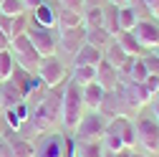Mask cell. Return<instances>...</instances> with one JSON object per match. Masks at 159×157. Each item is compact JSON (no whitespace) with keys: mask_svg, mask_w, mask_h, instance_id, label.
Segmentation results:
<instances>
[{"mask_svg":"<svg viewBox=\"0 0 159 157\" xmlns=\"http://www.w3.org/2000/svg\"><path fill=\"white\" fill-rule=\"evenodd\" d=\"M63 84L58 86H46V91L41 94V99L35 104H30V117L28 122L23 124H30V129L35 134H43V132H51L53 124L61 122V102H63Z\"/></svg>","mask_w":159,"mask_h":157,"instance_id":"6da1fadb","label":"cell"},{"mask_svg":"<svg viewBox=\"0 0 159 157\" xmlns=\"http://www.w3.org/2000/svg\"><path fill=\"white\" fill-rule=\"evenodd\" d=\"M101 145L104 150L109 152H119L124 147H136V129H134V122L129 119L126 114L121 117H111L109 124H106V132L101 137Z\"/></svg>","mask_w":159,"mask_h":157,"instance_id":"7a4b0ae2","label":"cell"},{"mask_svg":"<svg viewBox=\"0 0 159 157\" xmlns=\"http://www.w3.org/2000/svg\"><path fill=\"white\" fill-rule=\"evenodd\" d=\"M76 140L66 132H43L33 145V157H73Z\"/></svg>","mask_w":159,"mask_h":157,"instance_id":"3957f363","label":"cell"},{"mask_svg":"<svg viewBox=\"0 0 159 157\" xmlns=\"http://www.w3.org/2000/svg\"><path fill=\"white\" fill-rule=\"evenodd\" d=\"M86 114V104H84V91L78 84L68 81L63 86V102H61V124L66 127L68 134H73V129L78 127L81 117Z\"/></svg>","mask_w":159,"mask_h":157,"instance_id":"277c9868","label":"cell"},{"mask_svg":"<svg viewBox=\"0 0 159 157\" xmlns=\"http://www.w3.org/2000/svg\"><path fill=\"white\" fill-rule=\"evenodd\" d=\"M106 124H109V117H106V114L86 109V114L81 117L78 127L73 129L76 142H91V140H101V137H104V132H106Z\"/></svg>","mask_w":159,"mask_h":157,"instance_id":"5b68a950","label":"cell"},{"mask_svg":"<svg viewBox=\"0 0 159 157\" xmlns=\"http://www.w3.org/2000/svg\"><path fill=\"white\" fill-rule=\"evenodd\" d=\"M134 129H136V145L144 147V152L157 155L159 152V122L149 114H139L134 119Z\"/></svg>","mask_w":159,"mask_h":157,"instance_id":"8992f818","label":"cell"},{"mask_svg":"<svg viewBox=\"0 0 159 157\" xmlns=\"http://www.w3.org/2000/svg\"><path fill=\"white\" fill-rule=\"evenodd\" d=\"M10 53H13V58H15V66H20V69H25V71H30V74L38 71V64H41V53L33 48L30 38H28L25 33L10 38Z\"/></svg>","mask_w":159,"mask_h":157,"instance_id":"52a82bcc","label":"cell"},{"mask_svg":"<svg viewBox=\"0 0 159 157\" xmlns=\"http://www.w3.org/2000/svg\"><path fill=\"white\" fill-rule=\"evenodd\" d=\"M25 36L30 38L33 48L41 53V58H43V56H53V53L58 51V38H56L53 28H41V26L30 23L28 31H25Z\"/></svg>","mask_w":159,"mask_h":157,"instance_id":"ba28073f","label":"cell"},{"mask_svg":"<svg viewBox=\"0 0 159 157\" xmlns=\"http://www.w3.org/2000/svg\"><path fill=\"white\" fill-rule=\"evenodd\" d=\"M35 74L41 76V81L46 86H58V84H63V78H66V66H63L61 58L53 53V56H43L41 58Z\"/></svg>","mask_w":159,"mask_h":157,"instance_id":"9c48e42d","label":"cell"},{"mask_svg":"<svg viewBox=\"0 0 159 157\" xmlns=\"http://www.w3.org/2000/svg\"><path fill=\"white\" fill-rule=\"evenodd\" d=\"M131 33L136 36V41L144 46V51H154L159 46V26L154 21H139Z\"/></svg>","mask_w":159,"mask_h":157,"instance_id":"30bf717a","label":"cell"},{"mask_svg":"<svg viewBox=\"0 0 159 157\" xmlns=\"http://www.w3.org/2000/svg\"><path fill=\"white\" fill-rule=\"evenodd\" d=\"M121 94H124V99L131 109H142L144 104L152 102V94L144 89V84H139V81H124L121 84Z\"/></svg>","mask_w":159,"mask_h":157,"instance_id":"8fae6325","label":"cell"},{"mask_svg":"<svg viewBox=\"0 0 159 157\" xmlns=\"http://www.w3.org/2000/svg\"><path fill=\"white\" fill-rule=\"evenodd\" d=\"M126 109H129V104H126L124 94H121V86H116V89L106 91L104 104H101V109H98V112L106 114L109 119H111V117H121V114H126Z\"/></svg>","mask_w":159,"mask_h":157,"instance_id":"7c38bea8","label":"cell"},{"mask_svg":"<svg viewBox=\"0 0 159 157\" xmlns=\"http://www.w3.org/2000/svg\"><path fill=\"white\" fill-rule=\"evenodd\" d=\"M96 84H101L106 91L121 86V74H119V69H114L111 64H106L101 58V64L96 66Z\"/></svg>","mask_w":159,"mask_h":157,"instance_id":"4fadbf2b","label":"cell"},{"mask_svg":"<svg viewBox=\"0 0 159 157\" xmlns=\"http://www.w3.org/2000/svg\"><path fill=\"white\" fill-rule=\"evenodd\" d=\"M84 43H86V28H84V26L61 31V48H63L66 53H76Z\"/></svg>","mask_w":159,"mask_h":157,"instance_id":"5bb4252c","label":"cell"},{"mask_svg":"<svg viewBox=\"0 0 159 157\" xmlns=\"http://www.w3.org/2000/svg\"><path fill=\"white\" fill-rule=\"evenodd\" d=\"M81 91H84V104H86V109H91V112H98V109H101L104 96H106V89H104L101 84L91 81V84L81 86Z\"/></svg>","mask_w":159,"mask_h":157,"instance_id":"9a60e30c","label":"cell"},{"mask_svg":"<svg viewBox=\"0 0 159 157\" xmlns=\"http://www.w3.org/2000/svg\"><path fill=\"white\" fill-rule=\"evenodd\" d=\"M101 58H104V51H98L91 43H84L81 48L73 53V64L76 66H98V64H101Z\"/></svg>","mask_w":159,"mask_h":157,"instance_id":"2e32d148","label":"cell"},{"mask_svg":"<svg viewBox=\"0 0 159 157\" xmlns=\"http://www.w3.org/2000/svg\"><path fill=\"white\" fill-rule=\"evenodd\" d=\"M8 142H10V155L13 157H33V142L20 132H8Z\"/></svg>","mask_w":159,"mask_h":157,"instance_id":"e0dca14e","label":"cell"},{"mask_svg":"<svg viewBox=\"0 0 159 157\" xmlns=\"http://www.w3.org/2000/svg\"><path fill=\"white\" fill-rule=\"evenodd\" d=\"M114 41L124 48V53H126V56H144V53H147V51H144V46L136 41V36H134L131 31H119V33L114 36Z\"/></svg>","mask_w":159,"mask_h":157,"instance_id":"ac0fdd59","label":"cell"},{"mask_svg":"<svg viewBox=\"0 0 159 157\" xmlns=\"http://www.w3.org/2000/svg\"><path fill=\"white\" fill-rule=\"evenodd\" d=\"M30 23L41 26V28H53L56 26V10L48 5V3H41L38 8H33V18Z\"/></svg>","mask_w":159,"mask_h":157,"instance_id":"d6986e66","label":"cell"},{"mask_svg":"<svg viewBox=\"0 0 159 157\" xmlns=\"http://www.w3.org/2000/svg\"><path fill=\"white\" fill-rule=\"evenodd\" d=\"M111 41H114V36H111L106 28H86V43L96 46L98 51H104Z\"/></svg>","mask_w":159,"mask_h":157,"instance_id":"ffe728a7","label":"cell"},{"mask_svg":"<svg viewBox=\"0 0 159 157\" xmlns=\"http://www.w3.org/2000/svg\"><path fill=\"white\" fill-rule=\"evenodd\" d=\"M0 84H3V109H13L20 102H25L23 94L18 91V86L10 81V78H8V81H0Z\"/></svg>","mask_w":159,"mask_h":157,"instance_id":"44dd1931","label":"cell"},{"mask_svg":"<svg viewBox=\"0 0 159 157\" xmlns=\"http://www.w3.org/2000/svg\"><path fill=\"white\" fill-rule=\"evenodd\" d=\"M56 26H61V31L66 28H78V26H84V13H76V10H61V13H56Z\"/></svg>","mask_w":159,"mask_h":157,"instance_id":"7402d4cb","label":"cell"},{"mask_svg":"<svg viewBox=\"0 0 159 157\" xmlns=\"http://www.w3.org/2000/svg\"><path fill=\"white\" fill-rule=\"evenodd\" d=\"M73 157H104V145L98 142V140H91V142H76Z\"/></svg>","mask_w":159,"mask_h":157,"instance_id":"603a6c76","label":"cell"},{"mask_svg":"<svg viewBox=\"0 0 159 157\" xmlns=\"http://www.w3.org/2000/svg\"><path fill=\"white\" fill-rule=\"evenodd\" d=\"M104 61H106V64H111L114 69H121V66H124V61H126V53H124V48L119 46L116 41H111V43L106 46V53H104Z\"/></svg>","mask_w":159,"mask_h":157,"instance_id":"cb8c5ba5","label":"cell"},{"mask_svg":"<svg viewBox=\"0 0 159 157\" xmlns=\"http://www.w3.org/2000/svg\"><path fill=\"white\" fill-rule=\"evenodd\" d=\"M104 28L111 33V36H116L119 31V8L116 5H111V3H106L104 5Z\"/></svg>","mask_w":159,"mask_h":157,"instance_id":"d4e9b609","label":"cell"},{"mask_svg":"<svg viewBox=\"0 0 159 157\" xmlns=\"http://www.w3.org/2000/svg\"><path fill=\"white\" fill-rule=\"evenodd\" d=\"M71 81L78 84V86H86V84L96 81V66H76V69H73V76H71Z\"/></svg>","mask_w":159,"mask_h":157,"instance_id":"484cf974","label":"cell"},{"mask_svg":"<svg viewBox=\"0 0 159 157\" xmlns=\"http://www.w3.org/2000/svg\"><path fill=\"white\" fill-rule=\"evenodd\" d=\"M136 23H139V18H136V13H134L131 5L119 8V28H121V31H134Z\"/></svg>","mask_w":159,"mask_h":157,"instance_id":"4316f807","label":"cell"},{"mask_svg":"<svg viewBox=\"0 0 159 157\" xmlns=\"http://www.w3.org/2000/svg\"><path fill=\"white\" fill-rule=\"evenodd\" d=\"M84 28H104V8H86Z\"/></svg>","mask_w":159,"mask_h":157,"instance_id":"83f0119b","label":"cell"},{"mask_svg":"<svg viewBox=\"0 0 159 157\" xmlns=\"http://www.w3.org/2000/svg\"><path fill=\"white\" fill-rule=\"evenodd\" d=\"M13 69H15L13 53L10 51H3V53H0V81H8L10 74H13Z\"/></svg>","mask_w":159,"mask_h":157,"instance_id":"f1b7e54d","label":"cell"},{"mask_svg":"<svg viewBox=\"0 0 159 157\" xmlns=\"http://www.w3.org/2000/svg\"><path fill=\"white\" fill-rule=\"evenodd\" d=\"M0 13L3 15H20V13H25V5H23V0H3L0 3Z\"/></svg>","mask_w":159,"mask_h":157,"instance_id":"f546056e","label":"cell"},{"mask_svg":"<svg viewBox=\"0 0 159 157\" xmlns=\"http://www.w3.org/2000/svg\"><path fill=\"white\" fill-rule=\"evenodd\" d=\"M28 26H30V18H28L25 13H20V15H13V31H10V38H15V36H23V33L28 31Z\"/></svg>","mask_w":159,"mask_h":157,"instance_id":"4dcf8cb0","label":"cell"},{"mask_svg":"<svg viewBox=\"0 0 159 157\" xmlns=\"http://www.w3.org/2000/svg\"><path fill=\"white\" fill-rule=\"evenodd\" d=\"M147 76H149V74H147V66H144V58H142V56L134 58V66H131V74H129V81H139V84H142Z\"/></svg>","mask_w":159,"mask_h":157,"instance_id":"1f68e13d","label":"cell"},{"mask_svg":"<svg viewBox=\"0 0 159 157\" xmlns=\"http://www.w3.org/2000/svg\"><path fill=\"white\" fill-rule=\"evenodd\" d=\"M3 119H5V129L8 132H20L23 122H20V117L15 114V109H3Z\"/></svg>","mask_w":159,"mask_h":157,"instance_id":"d6a6232c","label":"cell"},{"mask_svg":"<svg viewBox=\"0 0 159 157\" xmlns=\"http://www.w3.org/2000/svg\"><path fill=\"white\" fill-rule=\"evenodd\" d=\"M144 66H147V74L152 76H159V53H144Z\"/></svg>","mask_w":159,"mask_h":157,"instance_id":"836d02e7","label":"cell"},{"mask_svg":"<svg viewBox=\"0 0 159 157\" xmlns=\"http://www.w3.org/2000/svg\"><path fill=\"white\" fill-rule=\"evenodd\" d=\"M61 5L66 10H76V13H84L86 8V0H61Z\"/></svg>","mask_w":159,"mask_h":157,"instance_id":"e575fe53","label":"cell"},{"mask_svg":"<svg viewBox=\"0 0 159 157\" xmlns=\"http://www.w3.org/2000/svg\"><path fill=\"white\" fill-rule=\"evenodd\" d=\"M13 109H15L18 117H20V122H28V117H30V104H28V102H20V104L13 107Z\"/></svg>","mask_w":159,"mask_h":157,"instance_id":"d590c367","label":"cell"},{"mask_svg":"<svg viewBox=\"0 0 159 157\" xmlns=\"http://www.w3.org/2000/svg\"><path fill=\"white\" fill-rule=\"evenodd\" d=\"M0 31L10 36V31H13V15H0Z\"/></svg>","mask_w":159,"mask_h":157,"instance_id":"8d00e7d4","label":"cell"},{"mask_svg":"<svg viewBox=\"0 0 159 157\" xmlns=\"http://www.w3.org/2000/svg\"><path fill=\"white\" fill-rule=\"evenodd\" d=\"M0 157H13L10 155V142L5 134H0Z\"/></svg>","mask_w":159,"mask_h":157,"instance_id":"74e56055","label":"cell"},{"mask_svg":"<svg viewBox=\"0 0 159 157\" xmlns=\"http://www.w3.org/2000/svg\"><path fill=\"white\" fill-rule=\"evenodd\" d=\"M144 5L149 8L152 18H159V0H144Z\"/></svg>","mask_w":159,"mask_h":157,"instance_id":"f35d334b","label":"cell"},{"mask_svg":"<svg viewBox=\"0 0 159 157\" xmlns=\"http://www.w3.org/2000/svg\"><path fill=\"white\" fill-rule=\"evenodd\" d=\"M3 51H10V36L0 31V53H3Z\"/></svg>","mask_w":159,"mask_h":157,"instance_id":"ab89813d","label":"cell"},{"mask_svg":"<svg viewBox=\"0 0 159 157\" xmlns=\"http://www.w3.org/2000/svg\"><path fill=\"white\" fill-rule=\"evenodd\" d=\"M106 0H86V8H104Z\"/></svg>","mask_w":159,"mask_h":157,"instance_id":"60d3db41","label":"cell"},{"mask_svg":"<svg viewBox=\"0 0 159 157\" xmlns=\"http://www.w3.org/2000/svg\"><path fill=\"white\" fill-rule=\"evenodd\" d=\"M43 3V0H23V5L28 8V10H33V8H38V5H41Z\"/></svg>","mask_w":159,"mask_h":157,"instance_id":"b9f144b4","label":"cell"},{"mask_svg":"<svg viewBox=\"0 0 159 157\" xmlns=\"http://www.w3.org/2000/svg\"><path fill=\"white\" fill-rule=\"evenodd\" d=\"M152 112H154V119L159 122V99H152Z\"/></svg>","mask_w":159,"mask_h":157,"instance_id":"7bdbcfd3","label":"cell"},{"mask_svg":"<svg viewBox=\"0 0 159 157\" xmlns=\"http://www.w3.org/2000/svg\"><path fill=\"white\" fill-rule=\"evenodd\" d=\"M106 3H111V5H116V8H124V5L131 3V0H106Z\"/></svg>","mask_w":159,"mask_h":157,"instance_id":"ee69618b","label":"cell"},{"mask_svg":"<svg viewBox=\"0 0 159 157\" xmlns=\"http://www.w3.org/2000/svg\"><path fill=\"white\" fill-rule=\"evenodd\" d=\"M3 127H5V119L0 117V134H3ZM5 134H8V129H5Z\"/></svg>","mask_w":159,"mask_h":157,"instance_id":"f6af8a7d","label":"cell"},{"mask_svg":"<svg viewBox=\"0 0 159 157\" xmlns=\"http://www.w3.org/2000/svg\"><path fill=\"white\" fill-rule=\"evenodd\" d=\"M0 112H3V84H0Z\"/></svg>","mask_w":159,"mask_h":157,"instance_id":"bcb514c9","label":"cell"},{"mask_svg":"<svg viewBox=\"0 0 159 157\" xmlns=\"http://www.w3.org/2000/svg\"><path fill=\"white\" fill-rule=\"evenodd\" d=\"M154 99H159V89H157V94H154Z\"/></svg>","mask_w":159,"mask_h":157,"instance_id":"7dc6e473","label":"cell"},{"mask_svg":"<svg viewBox=\"0 0 159 157\" xmlns=\"http://www.w3.org/2000/svg\"><path fill=\"white\" fill-rule=\"evenodd\" d=\"M131 157H147V155H131Z\"/></svg>","mask_w":159,"mask_h":157,"instance_id":"c3c4849f","label":"cell"},{"mask_svg":"<svg viewBox=\"0 0 159 157\" xmlns=\"http://www.w3.org/2000/svg\"><path fill=\"white\" fill-rule=\"evenodd\" d=\"M154 53H159V46H157V48H154Z\"/></svg>","mask_w":159,"mask_h":157,"instance_id":"681fc988","label":"cell"},{"mask_svg":"<svg viewBox=\"0 0 159 157\" xmlns=\"http://www.w3.org/2000/svg\"><path fill=\"white\" fill-rule=\"evenodd\" d=\"M0 3H3V0H0Z\"/></svg>","mask_w":159,"mask_h":157,"instance_id":"f907efd6","label":"cell"}]
</instances>
